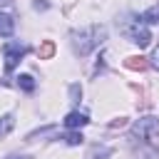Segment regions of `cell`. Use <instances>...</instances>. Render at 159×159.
<instances>
[{"label":"cell","instance_id":"cell-1","mask_svg":"<svg viewBox=\"0 0 159 159\" xmlns=\"http://www.w3.org/2000/svg\"><path fill=\"white\" fill-rule=\"evenodd\" d=\"M70 40H72V50L80 57H84L107 40V27L104 25H89V27H82V30H72Z\"/></svg>","mask_w":159,"mask_h":159},{"label":"cell","instance_id":"cell-2","mask_svg":"<svg viewBox=\"0 0 159 159\" xmlns=\"http://www.w3.org/2000/svg\"><path fill=\"white\" fill-rule=\"evenodd\" d=\"M122 35H124L129 42L139 45V47H147V45L152 42V30H149V25H147L139 15H129V17L122 22Z\"/></svg>","mask_w":159,"mask_h":159},{"label":"cell","instance_id":"cell-3","mask_svg":"<svg viewBox=\"0 0 159 159\" xmlns=\"http://www.w3.org/2000/svg\"><path fill=\"white\" fill-rule=\"evenodd\" d=\"M132 139L144 142V144H154L159 139V119L157 117H142L132 124Z\"/></svg>","mask_w":159,"mask_h":159},{"label":"cell","instance_id":"cell-4","mask_svg":"<svg viewBox=\"0 0 159 159\" xmlns=\"http://www.w3.org/2000/svg\"><path fill=\"white\" fill-rule=\"evenodd\" d=\"M25 52H27L25 45H20V42H5V47H2V55H5V70L12 72V70L20 65V60L25 57Z\"/></svg>","mask_w":159,"mask_h":159},{"label":"cell","instance_id":"cell-5","mask_svg":"<svg viewBox=\"0 0 159 159\" xmlns=\"http://www.w3.org/2000/svg\"><path fill=\"white\" fill-rule=\"evenodd\" d=\"M84 124H89V117H87L84 112H70V114L65 117V127H67V129H80V127H84Z\"/></svg>","mask_w":159,"mask_h":159},{"label":"cell","instance_id":"cell-6","mask_svg":"<svg viewBox=\"0 0 159 159\" xmlns=\"http://www.w3.org/2000/svg\"><path fill=\"white\" fill-rule=\"evenodd\" d=\"M12 30H15L12 17H10V15H5V12H0V37H10V35H12Z\"/></svg>","mask_w":159,"mask_h":159},{"label":"cell","instance_id":"cell-7","mask_svg":"<svg viewBox=\"0 0 159 159\" xmlns=\"http://www.w3.org/2000/svg\"><path fill=\"white\" fill-rule=\"evenodd\" d=\"M12 127H15V117H12V114H2V117H0V139L7 137V134L12 132Z\"/></svg>","mask_w":159,"mask_h":159},{"label":"cell","instance_id":"cell-8","mask_svg":"<svg viewBox=\"0 0 159 159\" xmlns=\"http://www.w3.org/2000/svg\"><path fill=\"white\" fill-rule=\"evenodd\" d=\"M52 55H55V42H52V40H45V42L37 47V57H40V60H50Z\"/></svg>","mask_w":159,"mask_h":159},{"label":"cell","instance_id":"cell-9","mask_svg":"<svg viewBox=\"0 0 159 159\" xmlns=\"http://www.w3.org/2000/svg\"><path fill=\"white\" fill-rule=\"evenodd\" d=\"M17 87L25 89V92H35V80H32V75H20V77H17Z\"/></svg>","mask_w":159,"mask_h":159},{"label":"cell","instance_id":"cell-10","mask_svg":"<svg viewBox=\"0 0 159 159\" xmlns=\"http://www.w3.org/2000/svg\"><path fill=\"white\" fill-rule=\"evenodd\" d=\"M139 17H142V20L147 22V25H152V22H159V5L149 7V10H147V12H142Z\"/></svg>","mask_w":159,"mask_h":159},{"label":"cell","instance_id":"cell-11","mask_svg":"<svg viewBox=\"0 0 159 159\" xmlns=\"http://www.w3.org/2000/svg\"><path fill=\"white\" fill-rule=\"evenodd\" d=\"M60 139H65L70 147H77V144H82V134H80V132H75V129H70V132H67V134H62Z\"/></svg>","mask_w":159,"mask_h":159},{"label":"cell","instance_id":"cell-12","mask_svg":"<svg viewBox=\"0 0 159 159\" xmlns=\"http://www.w3.org/2000/svg\"><path fill=\"white\" fill-rule=\"evenodd\" d=\"M112 154V149L109 147H92V152H89V157L87 159H107Z\"/></svg>","mask_w":159,"mask_h":159},{"label":"cell","instance_id":"cell-13","mask_svg":"<svg viewBox=\"0 0 159 159\" xmlns=\"http://www.w3.org/2000/svg\"><path fill=\"white\" fill-rule=\"evenodd\" d=\"M129 70H144L147 67V62H144V57H127V62H124Z\"/></svg>","mask_w":159,"mask_h":159},{"label":"cell","instance_id":"cell-14","mask_svg":"<svg viewBox=\"0 0 159 159\" xmlns=\"http://www.w3.org/2000/svg\"><path fill=\"white\" fill-rule=\"evenodd\" d=\"M70 97H72V102H80V97H82V87H80V84H72V87H70Z\"/></svg>","mask_w":159,"mask_h":159},{"label":"cell","instance_id":"cell-15","mask_svg":"<svg viewBox=\"0 0 159 159\" xmlns=\"http://www.w3.org/2000/svg\"><path fill=\"white\" fill-rule=\"evenodd\" d=\"M149 62H152V67H157V70H159V45L154 47V52H152V57H149Z\"/></svg>","mask_w":159,"mask_h":159},{"label":"cell","instance_id":"cell-16","mask_svg":"<svg viewBox=\"0 0 159 159\" xmlns=\"http://www.w3.org/2000/svg\"><path fill=\"white\" fill-rule=\"evenodd\" d=\"M35 10H47V2L45 0H35Z\"/></svg>","mask_w":159,"mask_h":159},{"label":"cell","instance_id":"cell-17","mask_svg":"<svg viewBox=\"0 0 159 159\" xmlns=\"http://www.w3.org/2000/svg\"><path fill=\"white\" fill-rule=\"evenodd\" d=\"M7 159H30V157H25V154H12V157H7Z\"/></svg>","mask_w":159,"mask_h":159},{"label":"cell","instance_id":"cell-18","mask_svg":"<svg viewBox=\"0 0 159 159\" xmlns=\"http://www.w3.org/2000/svg\"><path fill=\"white\" fill-rule=\"evenodd\" d=\"M5 5H10V0H0V7H5Z\"/></svg>","mask_w":159,"mask_h":159}]
</instances>
